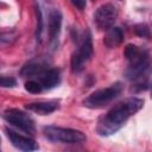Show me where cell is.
Wrapping results in <instances>:
<instances>
[{
	"mask_svg": "<svg viewBox=\"0 0 152 152\" xmlns=\"http://www.w3.org/2000/svg\"><path fill=\"white\" fill-rule=\"evenodd\" d=\"M126 59L128 61L129 64H137V63H141L145 61H148V53L146 50L134 45V44H128L125 48V52H124Z\"/></svg>",
	"mask_w": 152,
	"mask_h": 152,
	"instance_id": "30bf717a",
	"label": "cell"
},
{
	"mask_svg": "<svg viewBox=\"0 0 152 152\" xmlns=\"http://www.w3.org/2000/svg\"><path fill=\"white\" fill-rule=\"evenodd\" d=\"M43 133L49 140L61 144H82L87 140L83 132L59 126H45L43 128Z\"/></svg>",
	"mask_w": 152,
	"mask_h": 152,
	"instance_id": "3957f363",
	"label": "cell"
},
{
	"mask_svg": "<svg viewBox=\"0 0 152 152\" xmlns=\"http://www.w3.org/2000/svg\"><path fill=\"white\" fill-rule=\"evenodd\" d=\"M59 104L57 101H37V102H31L26 104V109L38 113L40 115H48L56 109H58Z\"/></svg>",
	"mask_w": 152,
	"mask_h": 152,
	"instance_id": "8fae6325",
	"label": "cell"
},
{
	"mask_svg": "<svg viewBox=\"0 0 152 152\" xmlns=\"http://www.w3.org/2000/svg\"><path fill=\"white\" fill-rule=\"evenodd\" d=\"M2 118L6 122L12 125L13 127L18 128L19 131H23L27 134H34L36 126L33 119L25 112L18 109V108H8L4 110Z\"/></svg>",
	"mask_w": 152,
	"mask_h": 152,
	"instance_id": "277c9868",
	"label": "cell"
},
{
	"mask_svg": "<svg viewBox=\"0 0 152 152\" xmlns=\"http://www.w3.org/2000/svg\"><path fill=\"white\" fill-rule=\"evenodd\" d=\"M124 89L122 83L120 82H115L113 84H110L109 87L95 90L94 93H91L89 96H87L83 100V106L87 108H102L107 104H109L110 102H113L115 99H118Z\"/></svg>",
	"mask_w": 152,
	"mask_h": 152,
	"instance_id": "7a4b0ae2",
	"label": "cell"
},
{
	"mask_svg": "<svg viewBox=\"0 0 152 152\" xmlns=\"http://www.w3.org/2000/svg\"><path fill=\"white\" fill-rule=\"evenodd\" d=\"M134 33L139 37H142V38H150L151 36V32H150V28L146 24H138L134 26Z\"/></svg>",
	"mask_w": 152,
	"mask_h": 152,
	"instance_id": "2e32d148",
	"label": "cell"
},
{
	"mask_svg": "<svg viewBox=\"0 0 152 152\" xmlns=\"http://www.w3.org/2000/svg\"><path fill=\"white\" fill-rule=\"evenodd\" d=\"M44 69H45V68H43L40 64H37V63H28V64H26V65L21 69L20 74H21L23 77H37Z\"/></svg>",
	"mask_w": 152,
	"mask_h": 152,
	"instance_id": "4fadbf2b",
	"label": "cell"
},
{
	"mask_svg": "<svg viewBox=\"0 0 152 152\" xmlns=\"http://www.w3.org/2000/svg\"><path fill=\"white\" fill-rule=\"evenodd\" d=\"M118 19V10L112 4L101 5L94 13V23L100 30L110 28Z\"/></svg>",
	"mask_w": 152,
	"mask_h": 152,
	"instance_id": "8992f818",
	"label": "cell"
},
{
	"mask_svg": "<svg viewBox=\"0 0 152 152\" xmlns=\"http://www.w3.org/2000/svg\"><path fill=\"white\" fill-rule=\"evenodd\" d=\"M91 55H93L91 36L89 32H87V34H84L83 40H82L81 45L78 46V49L71 55L70 65H71L72 72H75V74L81 72L84 69L86 63L90 59Z\"/></svg>",
	"mask_w": 152,
	"mask_h": 152,
	"instance_id": "5b68a950",
	"label": "cell"
},
{
	"mask_svg": "<svg viewBox=\"0 0 152 152\" xmlns=\"http://www.w3.org/2000/svg\"><path fill=\"white\" fill-rule=\"evenodd\" d=\"M37 80L43 86L44 89H52L57 87L61 82L59 71L57 69H44L38 76Z\"/></svg>",
	"mask_w": 152,
	"mask_h": 152,
	"instance_id": "9c48e42d",
	"label": "cell"
},
{
	"mask_svg": "<svg viewBox=\"0 0 152 152\" xmlns=\"http://www.w3.org/2000/svg\"><path fill=\"white\" fill-rule=\"evenodd\" d=\"M36 11V17H37V26H36V38L37 40L40 42L42 39V33H43V17H42V11L39 8V6L36 4L34 7Z\"/></svg>",
	"mask_w": 152,
	"mask_h": 152,
	"instance_id": "5bb4252c",
	"label": "cell"
},
{
	"mask_svg": "<svg viewBox=\"0 0 152 152\" xmlns=\"http://www.w3.org/2000/svg\"><path fill=\"white\" fill-rule=\"evenodd\" d=\"M151 99H152V86H151Z\"/></svg>",
	"mask_w": 152,
	"mask_h": 152,
	"instance_id": "d6986e66",
	"label": "cell"
},
{
	"mask_svg": "<svg viewBox=\"0 0 152 152\" xmlns=\"http://www.w3.org/2000/svg\"><path fill=\"white\" fill-rule=\"evenodd\" d=\"M5 132H6L7 138L12 142V145L20 151H34V150L39 148L37 142L28 135H24L13 129H10V128H6Z\"/></svg>",
	"mask_w": 152,
	"mask_h": 152,
	"instance_id": "52a82bcc",
	"label": "cell"
},
{
	"mask_svg": "<svg viewBox=\"0 0 152 152\" xmlns=\"http://www.w3.org/2000/svg\"><path fill=\"white\" fill-rule=\"evenodd\" d=\"M122 40H124V33H122L121 28H119L116 26H112L110 28L107 30L103 43L108 49H114V48L119 46Z\"/></svg>",
	"mask_w": 152,
	"mask_h": 152,
	"instance_id": "7c38bea8",
	"label": "cell"
},
{
	"mask_svg": "<svg viewBox=\"0 0 152 152\" xmlns=\"http://www.w3.org/2000/svg\"><path fill=\"white\" fill-rule=\"evenodd\" d=\"M62 13L59 10H51L49 13V38L50 42L53 43L58 39L59 33H61V28H62Z\"/></svg>",
	"mask_w": 152,
	"mask_h": 152,
	"instance_id": "ba28073f",
	"label": "cell"
},
{
	"mask_svg": "<svg viewBox=\"0 0 152 152\" xmlns=\"http://www.w3.org/2000/svg\"><path fill=\"white\" fill-rule=\"evenodd\" d=\"M144 107V100L139 97H128L114 104L97 121L96 132L102 137H108L116 133L129 118L138 113Z\"/></svg>",
	"mask_w": 152,
	"mask_h": 152,
	"instance_id": "6da1fadb",
	"label": "cell"
},
{
	"mask_svg": "<svg viewBox=\"0 0 152 152\" xmlns=\"http://www.w3.org/2000/svg\"><path fill=\"white\" fill-rule=\"evenodd\" d=\"M70 1L78 10H83L86 7V4H87V0H70Z\"/></svg>",
	"mask_w": 152,
	"mask_h": 152,
	"instance_id": "ac0fdd59",
	"label": "cell"
},
{
	"mask_svg": "<svg viewBox=\"0 0 152 152\" xmlns=\"http://www.w3.org/2000/svg\"><path fill=\"white\" fill-rule=\"evenodd\" d=\"M25 89L28 91V93H32V94H38L40 93L44 88L43 86L39 83L38 80H30L25 83Z\"/></svg>",
	"mask_w": 152,
	"mask_h": 152,
	"instance_id": "9a60e30c",
	"label": "cell"
},
{
	"mask_svg": "<svg viewBox=\"0 0 152 152\" xmlns=\"http://www.w3.org/2000/svg\"><path fill=\"white\" fill-rule=\"evenodd\" d=\"M17 84L15 80L13 77H10V76H1V86L4 88H11V87H14Z\"/></svg>",
	"mask_w": 152,
	"mask_h": 152,
	"instance_id": "e0dca14e",
	"label": "cell"
}]
</instances>
